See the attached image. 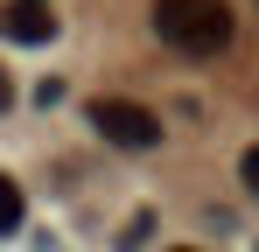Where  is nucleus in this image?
<instances>
[{
	"label": "nucleus",
	"instance_id": "1",
	"mask_svg": "<svg viewBox=\"0 0 259 252\" xmlns=\"http://www.w3.org/2000/svg\"><path fill=\"white\" fill-rule=\"evenodd\" d=\"M154 35L182 56H217V49H231L238 21L224 0H154Z\"/></svg>",
	"mask_w": 259,
	"mask_h": 252
},
{
	"label": "nucleus",
	"instance_id": "5",
	"mask_svg": "<svg viewBox=\"0 0 259 252\" xmlns=\"http://www.w3.org/2000/svg\"><path fill=\"white\" fill-rule=\"evenodd\" d=\"M238 182H245V196H259V147L238 154Z\"/></svg>",
	"mask_w": 259,
	"mask_h": 252
},
{
	"label": "nucleus",
	"instance_id": "3",
	"mask_svg": "<svg viewBox=\"0 0 259 252\" xmlns=\"http://www.w3.org/2000/svg\"><path fill=\"white\" fill-rule=\"evenodd\" d=\"M0 35H7V42H49V35H56L49 0H7V7H0Z\"/></svg>",
	"mask_w": 259,
	"mask_h": 252
},
{
	"label": "nucleus",
	"instance_id": "4",
	"mask_svg": "<svg viewBox=\"0 0 259 252\" xmlns=\"http://www.w3.org/2000/svg\"><path fill=\"white\" fill-rule=\"evenodd\" d=\"M21 210H28L21 182H14V175H0V238H7V231H21Z\"/></svg>",
	"mask_w": 259,
	"mask_h": 252
},
{
	"label": "nucleus",
	"instance_id": "2",
	"mask_svg": "<svg viewBox=\"0 0 259 252\" xmlns=\"http://www.w3.org/2000/svg\"><path fill=\"white\" fill-rule=\"evenodd\" d=\"M91 126H98L112 147H126V154H140V147L161 140V119H154L147 105H133V98H98V105H91Z\"/></svg>",
	"mask_w": 259,
	"mask_h": 252
},
{
	"label": "nucleus",
	"instance_id": "6",
	"mask_svg": "<svg viewBox=\"0 0 259 252\" xmlns=\"http://www.w3.org/2000/svg\"><path fill=\"white\" fill-rule=\"evenodd\" d=\"M0 105H14V77L7 70H0Z\"/></svg>",
	"mask_w": 259,
	"mask_h": 252
},
{
	"label": "nucleus",
	"instance_id": "7",
	"mask_svg": "<svg viewBox=\"0 0 259 252\" xmlns=\"http://www.w3.org/2000/svg\"><path fill=\"white\" fill-rule=\"evenodd\" d=\"M175 252H196V245H175Z\"/></svg>",
	"mask_w": 259,
	"mask_h": 252
}]
</instances>
